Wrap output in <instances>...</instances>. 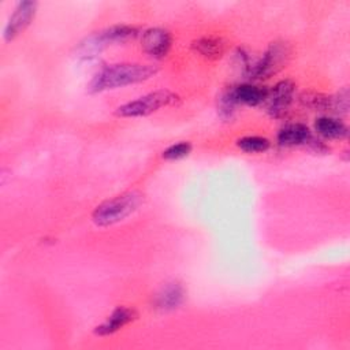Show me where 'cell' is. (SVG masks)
Returning <instances> with one entry per match:
<instances>
[{
  "mask_svg": "<svg viewBox=\"0 0 350 350\" xmlns=\"http://www.w3.org/2000/svg\"><path fill=\"white\" fill-rule=\"evenodd\" d=\"M238 148H241L243 152L247 153H260L265 152L269 148V141L264 137L258 135H247L243 138H239L237 141Z\"/></svg>",
  "mask_w": 350,
  "mask_h": 350,
  "instance_id": "obj_16",
  "label": "cell"
},
{
  "mask_svg": "<svg viewBox=\"0 0 350 350\" xmlns=\"http://www.w3.org/2000/svg\"><path fill=\"white\" fill-rule=\"evenodd\" d=\"M142 200L144 196L138 191H127L107 200L94 209L92 215L93 221L100 227H107L122 221L138 209V206L142 204Z\"/></svg>",
  "mask_w": 350,
  "mask_h": 350,
  "instance_id": "obj_2",
  "label": "cell"
},
{
  "mask_svg": "<svg viewBox=\"0 0 350 350\" xmlns=\"http://www.w3.org/2000/svg\"><path fill=\"white\" fill-rule=\"evenodd\" d=\"M157 72L153 64L141 63H120L103 68L89 83L88 89L92 93H98L109 89L123 88L149 79Z\"/></svg>",
  "mask_w": 350,
  "mask_h": 350,
  "instance_id": "obj_1",
  "label": "cell"
},
{
  "mask_svg": "<svg viewBox=\"0 0 350 350\" xmlns=\"http://www.w3.org/2000/svg\"><path fill=\"white\" fill-rule=\"evenodd\" d=\"M141 45L144 51L154 59H163L171 49L172 37L168 30L161 27H152L144 31Z\"/></svg>",
  "mask_w": 350,
  "mask_h": 350,
  "instance_id": "obj_8",
  "label": "cell"
},
{
  "mask_svg": "<svg viewBox=\"0 0 350 350\" xmlns=\"http://www.w3.org/2000/svg\"><path fill=\"white\" fill-rule=\"evenodd\" d=\"M291 49L286 42H272L264 55L247 68V75L253 79H265L280 71L288 62Z\"/></svg>",
  "mask_w": 350,
  "mask_h": 350,
  "instance_id": "obj_4",
  "label": "cell"
},
{
  "mask_svg": "<svg viewBox=\"0 0 350 350\" xmlns=\"http://www.w3.org/2000/svg\"><path fill=\"white\" fill-rule=\"evenodd\" d=\"M314 129L321 137L329 138V139H340L347 135L346 124L335 118L321 116L316 119Z\"/></svg>",
  "mask_w": 350,
  "mask_h": 350,
  "instance_id": "obj_14",
  "label": "cell"
},
{
  "mask_svg": "<svg viewBox=\"0 0 350 350\" xmlns=\"http://www.w3.org/2000/svg\"><path fill=\"white\" fill-rule=\"evenodd\" d=\"M313 139L310 130L302 123H290L278 133V142L282 146H295L310 144Z\"/></svg>",
  "mask_w": 350,
  "mask_h": 350,
  "instance_id": "obj_11",
  "label": "cell"
},
{
  "mask_svg": "<svg viewBox=\"0 0 350 350\" xmlns=\"http://www.w3.org/2000/svg\"><path fill=\"white\" fill-rule=\"evenodd\" d=\"M137 34L138 30L134 26L116 25L88 38L86 42L81 45V51L83 55L90 56V53H97L113 42H123L134 38Z\"/></svg>",
  "mask_w": 350,
  "mask_h": 350,
  "instance_id": "obj_5",
  "label": "cell"
},
{
  "mask_svg": "<svg viewBox=\"0 0 350 350\" xmlns=\"http://www.w3.org/2000/svg\"><path fill=\"white\" fill-rule=\"evenodd\" d=\"M295 96V83L290 79L279 81L267 94V109L271 116L282 118L290 108Z\"/></svg>",
  "mask_w": 350,
  "mask_h": 350,
  "instance_id": "obj_6",
  "label": "cell"
},
{
  "mask_svg": "<svg viewBox=\"0 0 350 350\" xmlns=\"http://www.w3.org/2000/svg\"><path fill=\"white\" fill-rule=\"evenodd\" d=\"M191 152V145L189 142H178L175 145L168 146L163 152V159L165 160H179L186 157Z\"/></svg>",
  "mask_w": 350,
  "mask_h": 350,
  "instance_id": "obj_17",
  "label": "cell"
},
{
  "mask_svg": "<svg viewBox=\"0 0 350 350\" xmlns=\"http://www.w3.org/2000/svg\"><path fill=\"white\" fill-rule=\"evenodd\" d=\"M228 92L237 104H246L252 107L264 103L268 94V89L252 83L238 85L235 88H231Z\"/></svg>",
  "mask_w": 350,
  "mask_h": 350,
  "instance_id": "obj_10",
  "label": "cell"
},
{
  "mask_svg": "<svg viewBox=\"0 0 350 350\" xmlns=\"http://www.w3.org/2000/svg\"><path fill=\"white\" fill-rule=\"evenodd\" d=\"M137 316L138 314L133 308L119 306L107 317V320L104 323H101L100 325H97L94 328V334L100 335V336H107V335L115 334L124 325L134 321L137 319Z\"/></svg>",
  "mask_w": 350,
  "mask_h": 350,
  "instance_id": "obj_9",
  "label": "cell"
},
{
  "mask_svg": "<svg viewBox=\"0 0 350 350\" xmlns=\"http://www.w3.org/2000/svg\"><path fill=\"white\" fill-rule=\"evenodd\" d=\"M299 101L304 107L314 111H331L332 109V96L323 94L319 92H304L299 94Z\"/></svg>",
  "mask_w": 350,
  "mask_h": 350,
  "instance_id": "obj_15",
  "label": "cell"
},
{
  "mask_svg": "<svg viewBox=\"0 0 350 350\" xmlns=\"http://www.w3.org/2000/svg\"><path fill=\"white\" fill-rule=\"evenodd\" d=\"M349 109V90L342 89L339 93L332 96V109L336 113H346Z\"/></svg>",
  "mask_w": 350,
  "mask_h": 350,
  "instance_id": "obj_18",
  "label": "cell"
},
{
  "mask_svg": "<svg viewBox=\"0 0 350 350\" xmlns=\"http://www.w3.org/2000/svg\"><path fill=\"white\" fill-rule=\"evenodd\" d=\"M185 297L183 287L178 283H168L154 297L156 308L161 310H171L178 308Z\"/></svg>",
  "mask_w": 350,
  "mask_h": 350,
  "instance_id": "obj_12",
  "label": "cell"
},
{
  "mask_svg": "<svg viewBox=\"0 0 350 350\" xmlns=\"http://www.w3.org/2000/svg\"><path fill=\"white\" fill-rule=\"evenodd\" d=\"M193 49L208 59H219L226 51V42L221 37L204 36L193 41Z\"/></svg>",
  "mask_w": 350,
  "mask_h": 350,
  "instance_id": "obj_13",
  "label": "cell"
},
{
  "mask_svg": "<svg viewBox=\"0 0 350 350\" xmlns=\"http://www.w3.org/2000/svg\"><path fill=\"white\" fill-rule=\"evenodd\" d=\"M178 100V96L167 89L156 90L152 93H148L142 97H138L137 100L129 101L123 105H120L116 111V116L122 118H135V116H145L152 112H156L157 109L167 107Z\"/></svg>",
  "mask_w": 350,
  "mask_h": 350,
  "instance_id": "obj_3",
  "label": "cell"
},
{
  "mask_svg": "<svg viewBox=\"0 0 350 350\" xmlns=\"http://www.w3.org/2000/svg\"><path fill=\"white\" fill-rule=\"evenodd\" d=\"M37 11V3L36 1H21L15 7L12 15L8 19V23L4 29V38L7 41L14 40L18 34H21L34 19Z\"/></svg>",
  "mask_w": 350,
  "mask_h": 350,
  "instance_id": "obj_7",
  "label": "cell"
}]
</instances>
